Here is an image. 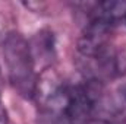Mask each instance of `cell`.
I'll return each instance as SVG.
<instances>
[{"instance_id":"6da1fadb","label":"cell","mask_w":126,"mask_h":124,"mask_svg":"<svg viewBox=\"0 0 126 124\" xmlns=\"http://www.w3.org/2000/svg\"><path fill=\"white\" fill-rule=\"evenodd\" d=\"M3 57L9 82L24 98H34L37 74L34 56L28 41L16 32L6 35L3 41Z\"/></svg>"},{"instance_id":"3957f363","label":"cell","mask_w":126,"mask_h":124,"mask_svg":"<svg viewBox=\"0 0 126 124\" xmlns=\"http://www.w3.org/2000/svg\"><path fill=\"white\" fill-rule=\"evenodd\" d=\"M123 19H125V24H126V13H125V18H123Z\"/></svg>"},{"instance_id":"7a4b0ae2","label":"cell","mask_w":126,"mask_h":124,"mask_svg":"<svg viewBox=\"0 0 126 124\" xmlns=\"http://www.w3.org/2000/svg\"><path fill=\"white\" fill-rule=\"evenodd\" d=\"M0 124H7V112L1 102V98H0Z\"/></svg>"}]
</instances>
